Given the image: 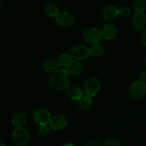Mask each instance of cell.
<instances>
[{"label":"cell","mask_w":146,"mask_h":146,"mask_svg":"<svg viewBox=\"0 0 146 146\" xmlns=\"http://www.w3.org/2000/svg\"><path fill=\"white\" fill-rule=\"evenodd\" d=\"M70 75L66 68H60L54 72L49 78V86L56 91L66 89L69 86Z\"/></svg>","instance_id":"obj_1"},{"label":"cell","mask_w":146,"mask_h":146,"mask_svg":"<svg viewBox=\"0 0 146 146\" xmlns=\"http://www.w3.org/2000/svg\"><path fill=\"white\" fill-rule=\"evenodd\" d=\"M68 54L72 60L79 61L85 59L89 56L90 48H88V47L84 44H75L70 48Z\"/></svg>","instance_id":"obj_2"},{"label":"cell","mask_w":146,"mask_h":146,"mask_svg":"<svg viewBox=\"0 0 146 146\" xmlns=\"http://www.w3.org/2000/svg\"><path fill=\"white\" fill-rule=\"evenodd\" d=\"M30 133L24 128H17L12 133V138L16 145L25 146L30 141Z\"/></svg>","instance_id":"obj_3"},{"label":"cell","mask_w":146,"mask_h":146,"mask_svg":"<svg viewBox=\"0 0 146 146\" xmlns=\"http://www.w3.org/2000/svg\"><path fill=\"white\" fill-rule=\"evenodd\" d=\"M101 88V83L97 78H91L87 80L83 87L86 96L92 97L96 95Z\"/></svg>","instance_id":"obj_4"},{"label":"cell","mask_w":146,"mask_h":146,"mask_svg":"<svg viewBox=\"0 0 146 146\" xmlns=\"http://www.w3.org/2000/svg\"><path fill=\"white\" fill-rule=\"evenodd\" d=\"M83 38L88 44H92L93 45L98 44L100 40L102 38L101 31L94 27L86 29L83 31Z\"/></svg>","instance_id":"obj_5"},{"label":"cell","mask_w":146,"mask_h":146,"mask_svg":"<svg viewBox=\"0 0 146 146\" xmlns=\"http://www.w3.org/2000/svg\"><path fill=\"white\" fill-rule=\"evenodd\" d=\"M146 94V86L141 81H135L130 88V95L133 99L139 100Z\"/></svg>","instance_id":"obj_6"},{"label":"cell","mask_w":146,"mask_h":146,"mask_svg":"<svg viewBox=\"0 0 146 146\" xmlns=\"http://www.w3.org/2000/svg\"><path fill=\"white\" fill-rule=\"evenodd\" d=\"M34 120L40 125H46L49 123L51 120V114L48 111L43 108H39L34 113Z\"/></svg>","instance_id":"obj_7"},{"label":"cell","mask_w":146,"mask_h":146,"mask_svg":"<svg viewBox=\"0 0 146 146\" xmlns=\"http://www.w3.org/2000/svg\"><path fill=\"white\" fill-rule=\"evenodd\" d=\"M56 21L59 25L63 27H71L75 23L74 17L66 11L59 12L56 17Z\"/></svg>","instance_id":"obj_8"},{"label":"cell","mask_w":146,"mask_h":146,"mask_svg":"<svg viewBox=\"0 0 146 146\" xmlns=\"http://www.w3.org/2000/svg\"><path fill=\"white\" fill-rule=\"evenodd\" d=\"M60 63L58 58L55 57H48L45 58L42 63V68L47 72H56L59 69Z\"/></svg>","instance_id":"obj_9"},{"label":"cell","mask_w":146,"mask_h":146,"mask_svg":"<svg viewBox=\"0 0 146 146\" xmlns=\"http://www.w3.org/2000/svg\"><path fill=\"white\" fill-rule=\"evenodd\" d=\"M67 124V119L65 115L62 114H56L50 120L49 125L54 130L63 129Z\"/></svg>","instance_id":"obj_10"},{"label":"cell","mask_w":146,"mask_h":146,"mask_svg":"<svg viewBox=\"0 0 146 146\" xmlns=\"http://www.w3.org/2000/svg\"><path fill=\"white\" fill-rule=\"evenodd\" d=\"M133 26L138 31L143 30L146 26V16L143 13L136 12L133 17Z\"/></svg>","instance_id":"obj_11"},{"label":"cell","mask_w":146,"mask_h":146,"mask_svg":"<svg viewBox=\"0 0 146 146\" xmlns=\"http://www.w3.org/2000/svg\"><path fill=\"white\" fill-rule=\"evenodd\" d=\"M66 94L68 97L74 100H80L83 97L84 91L78 86L76 84L69 85L66 88Z\"/></svg>","instance_id":"obj_12"},{"label":"cell","mask_w":146,"mask_h":146,"mask_svg":"<svg viewBox=\"0 0 146 146\" xmlns=\"http://www.w3.org/2000/svg\"><path fill=\"white\" fill-rule=\"evenodd\" d=\"M66 71L69 74V75H78L82 72L84 69V66L82 63L80 62L79 61H76V60H72L69 65L66 66Z\"/></svg>","instance_id":"obj_13"},{"label":"cell","mask_w":146,"mask_h":146,"mask_svg":"<svg viewBox=\"0 0 146 146\" xmlns=\"http://www.w3.org/2000/svg\"><path fill=\"white\" fill-rule=\"evenodd\" d=\"M117 32H118V29L114 24H106L103 27L102 30H101L102 37L107 38V39L113 38L117 34Z\"/></svg>","instance_id":"obj_14"},{"label":"cell","mask_w":146,"mask_h":146,"mask_svg":"<svg viewBox=\"0 0 146 146\" xmlns=\"http://www.w3.org/2000/svg\"><path fill=\"white\" fill-rule=\"evenodd\" d=\"M102 13L106 19H113L118 15V8L112 4H108L104 7Z\"/></svg>","instance_id":"obj_15"},{"label":"cell","mask_w":146,"mask_h":146,"mask_svg":"<svg viewBox=\"0 0 146 146\" xmlns=\"http://www.w3.org/2000/svg\"><path fill=\"white\" fill-rule=\"evenodd\" d=\"M26 123L25 114L23 113L18 112L12 118V124L16 128H22L23 125Z\"/></svg>","instance_id":"obj_16"},{"label":"cell","mask_w":146,"mask_h":146,"mask_svg":"<svg viewBox=\"0 0 146 146\" xmlns=\"http://www.w3.org/2000/svg\"><path fill=\"white\" fill-rule=\"evenodd\" d=\"M93 101L91 97L84 96L78 101V107L82 111H88L92 106Z\"/></svg>","instance_id":"obj_17"},{"label":"cell","mask_w":146,"mask_h":146,"mask_svg":"<svg viewBox=\"0 0 146 146\" xmlns=\"http://www.w3.org/2000/svg\"><path fill=\"white\" fill-rule=\"evenodd\" d=\"M104 53V47L100 44H96L90 48V54L93 56H101Z\"/></svg>","instance_id":"obj_18"},{"label":"cell","mask_w":146,"mask_h":146,"mask_svg":"<svg viewBox=\"0 0 146 146\" xmlns=\"http://www.w3.org/2000/svg\"><path fill=\"white\" fill-rule=\"evenodd\" d=\"M45 12L50 17H56L58 14V7L54 3L49 2L46 6Z\"/></svg>","instance_id":"obj_19"},{"label":"cell","mask_w":146,"mask_h":146,"mask_svg":"<svg viewBox=\"0 0 146 146\" xmlns=\"http://www.w3.org/2000/svg\"><path fill=\"white\" fill-rule=\"evenodd\" d=\"M58 61L60 63V65L64 66H68L70 63L72 61V58L69 56V54H63L60 55L58 58Z\"/></svg>","instance_id":"obj_20"},{"label":"cell","mask_w":146,"mask_h":146,"mask_svg":"<svg viewBox=\"0 0 146 146\" xmlns=\"http://www.w3.org/2000/svg\"><path fill=\"white\" fill-rule=\"evenodd\" d=\"M133 7L138 13H143L145 9V1L143 0H135L133 1Z\"/></svg>","instance_id":"obj_21"},{"label":"cell","mask_w":146,"mask_h":146,"mask_svg":"<svg viewBox=\"0 0 146 146\" xmlns=\"http://www.w3.org/2000/svg\"><path fill=\"white\" fill-rule=\"evenodd\" d=\"M131 13V9L129 7L126 5H123L118 8V15L125 17V16L129 15Z\"/></svg>","instance_id":"obj_22"},{"label":"cell","mask_w":146,"mask_h":146,"mask_svg":"<svg viewBox=\"0 0 146 146\" xmlns=\"http://www.w3.org/2000/svg\"><path fill=\"white\" fill-rule=\"evenodd\" d=\"M50 132L49 128L46 125H41L38 129V134H39L42 137H45L47 136L48 135Z\"/></svg>","instance_id":"obj_23"},{"label":"cell","mask_w":146,"mask_h":146,"mask_svg":"<svg viewBox=\"0 0 146 146\" xmlns=\"http://www.w3.org/2000/svg\"><path fill=\"white\" fill-rule=\"evenodd\" d=\"M104 146H121V143L117 138H110L106 142Z\"/></svg>","instance_id":"obj_24"},{"label":"cell","mask_w":146,"mask_h":146,"mask_svg":"<svg viewBox=\"0 0 146 146\" xmlns=\"http://www.w3.org/2000/svg\"><path fill=\"white\" fill-rule=\"evenodd\" d=\"M86 146H104L101 142L97 141H92L88 142Z\"/></svg>","instance_id":"obj_25"},{"label":"cell","mask_w":146,"mask_h":146,"mask_svg":"<svg viewBox=\"0 0 146 146\" xmlns=\"http://www.w3.org/2000/svg\"><path fill=\"white\" fill-rule=\"evenodd\" d=\"M141 38V41H142L143 44L145 45L146 46V29L142 31Z\"/></svg>","instance_id":"obj_26"},{"label":"cell","mask_w":146,"mask_h":146,"mask_svg":"<svg viewBox=\"0 0 146 146\" xmlns=\"http://www.w3.org/2000/svg\"><path fill=\"white\" fill-rule=\"evenodd\" d=\"M141 81L146 86V70L143 71L141 75Z\"/></svg>","instance_id":"obj_27"},{"label":"cell","mask_w":146,"mask_h":146,"mask_svg":"<svg viewBox=\"0 0 146 146\" xmlns=\"http://www.w3.org/2000/svg\"><path fill=\"white\" fill-rule=\"evenodd\" d=\"M64 146H75V145H73V144L71 143H66V145H64Z\"/></svg>","instance_id":"obj_28"},{"label":"cell","mask_w":146,"mask_h":146,"mask_svg":"<svg viewBox=\"0 0 146 146\" xmlns=\"http://www.w3.org/2000/svg\"><path fill=\"white\" fill-rule=\"evenodd\" d=\"M0 146H5V145H4V144H3L2 143H0Z\"/></svg>","instance_id":"obj_29"},{"label":"cell","mask_w":146,"mask_h":146,"mask_svg":"<svg viewBox=\"0 0 146 146\" xmlns=\"http://www.w3.org/2000/svg\"><path fill=\"white\" fill-rule=\"evenodd\" d=\"M145 64H146V57H145Z\"/></svg>","instance_id":"obj_30"},{"label":"cell","mask_w":146,"mask_h":146,"mask_svg":"<svg viewBox=\"0 0 146 146\" xmlns=\"http://www.w3.org/2000/svg\"><path fill=\"white\" fill-rule=\"evenodd\" d=\"M0 4H1V1H0Z\"/></svg>","instance_id":"obj_31"},{"label":"cell","mask_w":146,"mask_h":146,"mask_svg":"<svg viewBox=\"0 0 146 146\" xmlns=\"http://www.w3.org/2000/svg\"><path fill=\"white\" fill-rule=\"evenodd\" d=\"M14 146H18V145H14Z\"/></svg>","instance_id":"obj_32"}]
</instances>
